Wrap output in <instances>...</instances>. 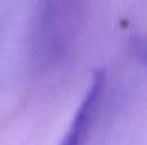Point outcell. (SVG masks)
<instances>
[{
  "mask_svg": "<svg viewBox=\"0 0 147 145\" xmlns=\"http://www.w3.org/2000/svg\"><path fill=\"white\" fill-rule=\"evenodd\" d=\"M105 86H107V72L102 69L96 70L88 91L59 145H85L94 119L97 116V111L100 108V103H102Z\"/></svg>",
  "mask_w": 147,
  "mask_h": 145,
  "instance_id": "6da1fadb",
  "label": "cell"
},
{
  "mask_svg": "<svg viewBox=\"0 0 147 145\" xmlns=\"http://www.w3.org/2000/svg\"><path fill=\"white\" fill-rule=\"evenodd\" d=\"M136 51H138L139 58L147 63V36L142 41H139V42L136 44Z\"/></svg>",
  "mask_w": 147,
  "mask_h": 145,
  "instance_id": "7a4b0ae2",
  "label": "cell"
}]
</instances>
